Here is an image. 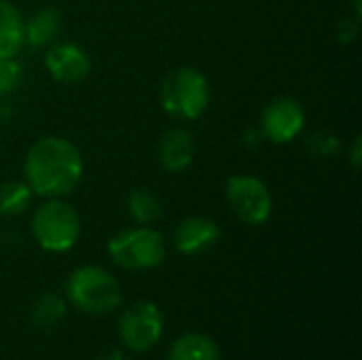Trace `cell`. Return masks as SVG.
Here are the masks:
<instances>
[{
	"label": "cell",
	"instance_id": "obj_6",
	"mask_svg": "<svg viewBox=\"0 0 362 360\" xmlns=\"http://www.w3.org/2000/svg\"><path fill=\"white\" fill-rule=\"evenodd\" d=\"M227 202L233 214L246 225H263L272 216V193L255 176H231L227 182Z\"/></svg>",
	"mask_w": 362,
	"mask_h": 360
},
{
	"label": "cell",
	"instance_id": "obj_2",
	"mask_svg": "<svg viewBox=\"0 0 362 360\" xmlns=\"http://www.w3.org/2000/svg\"><path fill=\"white\" fill-rule=\"evenodd\" d=\"M66 293L74 308L91 316L108 314L121 303V286L117 278L95 265L74 269L68 278Z\"/></svg>",
	"mask_w": 362,
	"mask_h": 360
},
{
	"label": "cell",
	"instance_id": "obj_23",
	"mask_svg": "<svg viewBox=\"0 0 362 360\" xmlns=\"http://www.w3.org/2000/svg\"><path fill=\"white\" fill-rule=\"evenodd\" d=\"M361 13H362L361 0H354V15H356V17H361Z\"/></svg>",
	"mask_w": 362,
	"mask_h": 360
},
{
	"label": "cell",
	"instance_id": "obj_3",
	"mask_svg": "<svg viewBox=\"0 0 362 360\" xmlns=\"http://www.w3.org/2000/svg\"><path fill=\"white\" fill-rule=\"evenodd\" d=\"M32 233L45 250L66 252L81 236V219L70 204L53 197L34 212Z\"/></svg>",
	"mask_w": 362,
	"mask_h": 360
},
{
	"label": "cell",
	"instance_id": "obj_7",
	"mask_svg": "<svg viewBox=\"0 0 362 360\" xmlns=\"http://www.w3.org/2000/svg\"><path fill=\"white\" fill-rule=\"evenodd\" d=\"M121 342L127 350L144 352L159 344L163 333V316L151 301H138L129 306L119 320Z\"/></svg>",
	"mask_w": 362,
	"mask_h": 360
},
{
	"label": "cell",
	"instance_id": "obj_1",
	"mask_svg": "<svg viewBox=\"0 0 362 360\" xmlns=\"http://www.w3.org/2000/svg\"><path fill=\"white\" fill-rule=\"evenodd\" d=\"M25 185L42 197H62L76 189L83 176V157L78 149L57 136L34 142L23 161Z\"/></svg>",
	"mask_w": 362,
	"mask_h": 360
},
{
	"label": "cell",
	"instance_id": "obj_9",
	"mask_svg": "<svg viewBox=\"0 0 362 360\" xmlns=\"http://www.w3.org/2000/svg\"><path fill=\"white\" fill-rule=\"evenodd\" d=\"M45 66L55 81L74 85V83H81L87 79V74L91 70V59L78 45L59 42L47 51Z\"/></svg>",
	"mask_w": 362,
	"mask_h": 360
},
{
	"label": "cell",
	"instance_id": "obj_18",
	"mask_svg": "<svg viewBox=\"0 0 362 360\" xmlns=\"http://www.w3.org/2000/svg\"><path fill=\"white\" fill-rule=\"evenodd\" d=\"M305 149L310 151V155H314L318 159H329L341 151V140L337 134H333L329 129H316L305 138Z\"/></svg>",
	"mask_w": 362,
	"mask_h": 360
},
{
	"label": "cell",
	"instance_id": "obj_17",
	"mask_svg": "<svg viewBox=\"0 0 362 360\" xmlns=\"http://www.w3.org/2000/svg\"><path fill=\"white\" fill-rule=\"evenodd\" d=\"M32 199V191L25 182H4L0 185V214L2 216H17L21 214Z\"/></svg>",
	"mask_w": 362,
	"mask_h": 360
},
{
	"label": "cell",
	"instance_id": "obj_20",
	"mask_svg": "<svg viewBox=\"0 0 362 360\" xmlns=\"http://www.w3.org/2000/svg\"><path fill=\"white\" fill-rule=\"evenodd\" d=\"M358 30H361V21L358 17H344L337 25V38L341 42H352L356 36H358Z\"/></svg>",
	"mask_w": 362,
	"mask_h": 360
},
{
	"label": "cell",
	"instance_id": "obj_16",
	"mask_svg": "<svg viewBox=\"0 0 362 360\" xmlns=\"http://www.w3.org/2000/svg\"><path fill=\"white\" fill-rule=\"evenodd\" d=\"M127 208H129V214L134 216V221H138L142 225H151V223L159 221L161 214H163V206H161L159 195L144 189V187L134 189L129 193Z\"/></svg>",
	"mask_w": 362,
	"mask_h": 360
},
{
	"label": "cell",
	"instance_id": "obj_15",
	"mask_svg": "<svg viewBox=\"0 0 362 360\" xmlns=\"http://www.w3.org/2000/svg\"><path fill=\"white\" fill-rule=\"evenodd\" d=\"M66 316V301L57 293H45L40 295L30 310V323L38 331H51L55 329Z\"/></svg>",
	"mask_w": 362,
	"mask_h": 360
},
{
	"label": "cell",
	"instance_id": "obj_22",
	"mask_svg": "<svg viewBox=\"0 0 362 360\" xmlns=\"http://www.w3.org/2000/svg\"><path fill=\"white\" fill-rule=\"evenodd\" d=\"M95 360H125V356H123V352L119 348H106V350H102L98 354Z\"/></svg>",
	"mask_w": 362,
	"mask_h": 360
},
{
	"label": "cell",
	"instance_id": "obj_4",
	"mask_svg": "<svg viewBox=\"0 0 362 360\" xmlns=\"http://www.w3.org/2000/svg\"><path fill=\"white\" fill-rule=\"evenodd\" d=\"M208 81L195 68H178L168 74L161 87V104L176 119H197L208 106Z\"/></svg>",
	"mask_w": 362,
	"mask_h": 360
},
{
	"label": "cell",
	"instance_id": "obj_8",
	"mask_svg": "<svg viewBox=\"0 0 362 360\" xmlns=\"http://www.w3.org/2000/svg\"><path fill=\"white\" fill-rule=\"evenodd\" d=\"M305 123V110L299 100L295 98H276L272 100L261 117V134L263 138L284 144L291 142Z\"/></svg>",
	"mask_w": 362,
	"mask_h": 360
},
{
	"label": "cell",
	"instance_id": "obj_21",
	"mask_svg": "<svg viewBox=\"0 0 362 360\" xmlns=\"http://www.w3.org/2000/svg\"><path fill=\"white\" fill-rule=\"evenodd\" d=\"M362 138L361 136H356V140H354V144H352V151H350V159H352V166H354V170H358L361 168V161H362Z\"/></svg>",
	"mask_w": 362,
	"mask_h": 360
},
{
	"label": "cell",
	"instance_id": "obj_14",
	"mask_svg": "<svg viewBox=\"0 0 362 360\" xmlns=\"http://www.w3.org/2000/svg\"><path fill=\"white\" fill-rule=\"evenodd\" d=\"M170 360H221L214 339L202 333H185L170 346Z\"/></svg>",
	"mask_w": 362,
	"mask_h": 360
},
{
	"label": "cell",
	"instance_id": "obj_10",
	"mask_svg": "<svg viewBox=\"0 0 362 360\" xmlns=\"http://www.w3.org/2000/svg\"><path fill=\"white\" fill-rule=\"evenodd\" d=\"M218 225L208 216H189L185 219L174 233L176 250L182 255H199L212 248L218 242Z\"/></svg>",
	"mask_w": 362,
	"mask_h": 360
},
{
	"label": "cell",
	"instance_id": "obj_11",
	"mask_svg": "<svg viewBox=\"0 0 362 360\" xmlns=\"http://www.w3.org/2000/svg\"><path fill=\"white\" fill-rule=\"evenodd\" d=\"M157 157L161 166L170 172H180L193 163L195 157V142L193 136L182 127L168 129L157 146Z\"/></svg>",
	"mask_w": 362,
	"mask_h": 360
},
{
	"label": "cell",
	"instance_id": "obj_5",
	"mask_svg": "<svg viewBox=\"0 0 362 360\" xmlns=\"http://www.w3.org/2000/svg\"><path fill=\"white\" fill-rule=\"evenodd\" d=\"M108 255L112 261L129 272L153 269L165 259V244L159 231L142 225L125 229L108 242Z\"/></svg>",
	"mask_w": 362,
	"mask_h": 360
},
{
	"label": "cell",
	"instance_id": "obj_19",
	"mask_svg": "<svg viewBox=\"0 0 362 360\" xmlns=\"http://www.w3.org/2000/svg\"><path fill=\"white\" fill-rule=\"evenodd\" d=\"M21 81V66L15 57H0V95L11 93Z\"/></svg>",
	"mask_w": 362,
	"mask_h": 360
},
{
	"label": "cell",
	"instance_id": "obj_13",
	"mask_svg": "<svg viewBox=\"0 0 362 360\" xmlns=\"http://www.w3.org/2000/svg\"><path fill=\"white\" fill-rule=\"evenodd\" d=\"M23 19L19 11L0 0V57H17L23 47Z\"/></svg>",
	"mask_w": 362,
	"mask_h": 360
},
{
	"label": "cell",
	"instance_id": "obj_12",
	"mask_svg": "<svg viewBox=\"0 0 362 360\" xmlns=\"http://www.w3.org/2000/svg\"><path fill=\"white\" fill-rule=\"evenodd\" d=\"M62 32V13L57 8H40L23 23V40L32 47L51 45Z\"/></svg>",
	"mask_w": 362,
	"mask_h": 360
}]
</instances>
